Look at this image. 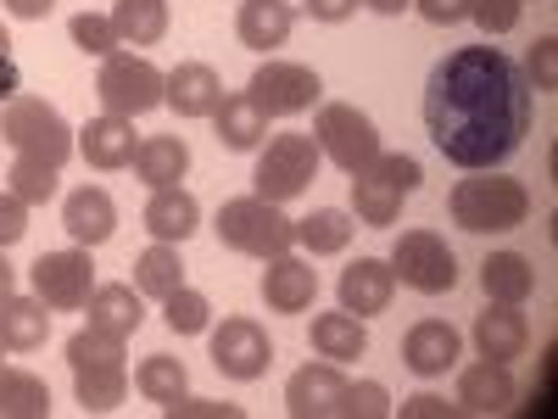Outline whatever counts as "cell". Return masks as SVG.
Listing matches in <instances>:
<instances>
[{
	"label": "cell",
	"mask_w": 558,
	"mask_h": 419,
	"mask_svg": "<svg viewBox=\"0 0 558 419\" xmlns=\"http://www.w3.org/2000/svg\"><path fill=\"white\" fill-rule=\"evenodd\" d=\"M140 184H151V191H162V184H179L184 173H191V146H184L179 134H151L134 146V163Z\"/></svg>",
	"instance_id": "obj_23"
},
{
	"label": "cell",
	"mask_w": 558,
	"mask_h": 419,
	"mask_svg": "<svg viewBox=\"0 0 558 419\" xmlns=\"http://www.w3.org/2000/svg\"><path fill=\"white\" fill-rule=\"evenodd\" d=\"M57 173H62V168H51V163L12 157V168H7V191H12V196H23L28 207H45V202L57 196Z\"/></svg>",
	"instance_id": "obj_36"
},
{
	"label": "cell",
	"mask_w": 558,
	"mask_h": 419,
	"mask_svg": "<svg viewBox=\"0 0 558 419\" xmlns=\"http://www.w3.org/2000/svg\"><path fill=\"white\" fill-rule=\"evenodd\" d=\"M84 308H89V324L118 336V342H129L140 324H146V297H140L134 286H96Z\"/></svg>",
	"instance_id": "obj_22"
},
{
	"label": "cell",
	"mask_w": 558,
	"mask_h": 419,
	"mask_svg": "<svg viewBox=\"0 0 558 419\" xmlns=\"http://www.w3.org/2000/svg\"><path fill=\"white\" fill-rule=\"evenodd\" d=\"M418 17L436 23V28H452V23H470V7L475 0H413Z\"/></svg>",
	"instance_id": "obj_44"
},
{
	"label": "cell",
	"mask_w": 558,
	"mask_h": 419,
	"mask_svg": "<svg viewBox=\"0 0 558 419\" xmlns=\"http://www.w3.org/2000/svg\"><path fill=\"white\" fill-rule=\"evenodd\" d=\"M402 202H408V191H402V184H391L380 168L352 173V213H357V224L391 229V224L402 218Z\"/></svg>",
	"instance_id": "obj_26"
},
{
	"label": "cell",
	"mask_w": 558,
	"mask_h": 419,
	"mask_svg": "<svg viewBox=\"0 0 558 419\" xmlns=\"http://www.w3.org/2000/svg\"><path fill=\"white\" fill-rule=\"evenodd\" d=\"M536 89L497 45H463L441 57L425 84V129L458 168H502L525 146Z\"/></svg>",
	"instance_id": "obj_1"
},
{
	"label": "cell",
	"mask_w": 558,
	"mask_h": 419,
	"mask_svg": "<svg viewBox=\"0 0 558 419\" xmlns=\"http://www.w3.org/2000/svg\"><path fill=\"white\" fill-rule=\"evenodd\" d=\"M23 236H28V202L12 196V191H0V252L17 247Z\"/></svg>",
	"instance_id": "obj_43"
},
{
	"label": "cell",
	"mask_w": 558,
	"mask_h": 419,
	"mask_svg": "<svg viewBox=\"0 0 558 419\" xmlns=\"http://www.w3.org/2000/svg\"><path fill=\"white\" fill-rule=\"evenodd\" d=\"M28 274H34V297L51 313H73V308L89 302V291H96V263H89V247L45 252Z\"/></svg>",
	"instance_id": "obj_10"
},
{
	"label": "cell",
	"mask_w": 558,
	"mask_h": 419,
	"mask_svg": "<svg viewBox=\"0 0 558 419\" xmlns=\"http://www.w3.org/2000/svg\"><path fill=\"white\" fill-rule=\"evenodd\" d=\"M184 286V263H179V247H168V241H157V247H146L134 258V291L140 297H173Z\"/></svg>",
	"instance_id": "obj_33"
},
{
	"label": "cell",
	"mask_w": 558,
	"mask_h": 419,
	"mask_svg": "<svg viewBox=\"0 0 558 419\" xmlns=\"http://www.w3.org/2000/svg\"><path fill=\"white\" fill-rule=\"evenodd\" d=\"M536 89H558V39L553 34H542L536 45H531V57H525V68H520Z\"/></svg>",
	"instance_id": "obj_41"
},
{
	"label": "cell",
	"mask_w": 558,
	"mask_h": 419,
	"mask_svg": "<svg viewBox=\"0 0 558 419\" xmlns=\"http://www.w3.org/2000/svg\"><path fill=\"white\" fill-rule=\"evenodd\" d=\"M341 392H347V375H341V363H307V369H296L291 375V386H286V408L296 414V419H330V414H341Z\"/></svg>",
	"instance_id": "obj_15"
},
{
	"label": "cell",
	"mask_w": 558,
	"mask_h": 419,
	"mask_svg": "<svg viewBox=\"0 0 558 419\" xmlns=\"http://www.w3.org/2000/svg\"><path fill=\"white\" fill-rule=\"evenodd\" d=\"M17 291V274H12V263H7V252H0V302H7Z\"/></svg>",
	"instance_id": "obj_50"
},
{
	"label": "cell",
	"mask_w": 558,
	"mask_h": 419,
	"mask_svg": "<svg viewBox=\"0 0 558 419\" xmlns=\"http://www.w3.org/2000/svg\"><path fill=\"white\" fill-rule=\"evenodd\" d=\"M12 51V34H7V23H0V57H7Z\"/></svg>",
	"instance_id": "obj_51"
},
{
	"label": "cell",
	"mask_w": 558,
	"mask_h": 419,
	"mask_svg": "<svg viewBox=\"0 0 558 419\" xmlns=\"http://www.w3.org/2000/svg\"><path fill=\"white\" fill-rule=\"evenodd\" d=\"M318 179V146L313 134H274L268 146H257V168H252V196L263 202H296L307 184Z\"/></svg>",
	"instance_id": "obj_6"
},
{
	"label": "cell",
	"mask_w": 558,
	"mask_h": 419,
	"mask_svg": "<svg viewBox=\"0 0 558 419\" xmlns=\"http://www.w3.org/2000/svg\"><path fill=\"white\" fill-rule=\"evenodd\" d=\"M196 224H202V202L184 191V184H162V191H151L146 202V229H151V241H191L196 236Z\"/></svg>",
	"instance_id": "obj_21"
},
{
	"label": "cell",
	"mask_w": 558,
	"mask_h": 419,
	"mask_svg": "<svg viewBox=\"0 0 558 419\" xmlns=\"http://www.w3.org/2000/svg\"><path fill=\"white\" fill-rule=\"evenodd\" d=\"M313 297H318V274H313L307 258H296V252L268 258V268H263V302H268V313H307Z\"/></svg>",
	"instance_id": "obj_14"
},
{
	"label": "cell",
	"mask_w": 558,
	"mask_h": 419,
	"mask_svg": "<svg viewBox=\"0 0 558 419\" xmlns=\"http://www.w3.org/2000/svg\"><path fill=\"white\" fill-rule=\"evenodd\" d=\"M68 34H73V45H78L84 57H112L118 45H123L107 12H78V17L68 23Z\"/></svg>",
	"instance_id": "obj_38"
},
{
	"label": "cell",
	"mask_w": 558,
	"mask_h": 419,
	"mask_svg": "<svg viewBox=\"0 0 558 419\" xmlns=\"http://www.w3.org/2000/svg\"><path fill=\"white\" fill-rule=\"evenodd\" d=\"M213 363L229 381H263L268 363H274V347L263 336V324L257 319H223L213 331Z\"/></svg>",
	"instance_id": "obj_11"
},
{
	"label": "cell",
	"mask_w": 558,
	"mask_h": 419,
	"mask_svg": "<svg viewBox=\"0 0 558 419\" xmlns=\"http://www.w3.org/2000/svg\"><path fill=\"white\" fill-rule=\"evenodd\" d=\"M391 274L408 291L441 297V291L458 286V258L436 229H408V236H397V247H391Z\"/></svg>",
	"instance_id": "obj_7"
},
{
	"label": "cell",
	"mask_w": 558,
	"mask_h": 419,
	"mask_svg": "<svg viewBox=\"0 0 558 419\" xmlns=\"http://www.w3.org/2000/svg\"><path fill=\"white\" fill-rule=\"evenodd\" d=\"M134 118H118V112H101V118H89L78 134H73V152L89 163V168H101V173H118L134 163Z\"/></svg>",
	"instance_id": "obj_12"
},
{
	"label": "cell",
	"mask_w": 558,
	"mask_h": 419,
	"mask_svg": "<svg viewBox=\"0 0 558 419\" xmlns=\"http://www.w3.org/2000/svg\"><path fill=\"white\" fill-rule=\"evenodd\" d=\"M107 17L123 45H157L168 34V0H112Z\"/></svg>",
	"instance_id": "obj_32"
},
{
	"label": "cell",
	"mask_w": 558,
	"mask_h": 419,
	"mask_svg": "<svg viewBox=\"0 0 558 419\" xmlns=\"http://www.w3.org/2000/svg\"><path fill=\"white\" fill-rule=\"evenodd\" d=\"M352 213H341V207H318V213H307L302 224H296V247H307L313 258H336V252H347L352 247Z\"/></svg>",
	"instance_id": "obj_34"
},
{
	"label": "cell",
	"mask_w": 558,
	"mask_h": 419,
	"mask_svg": "<svg viewBox=\"0 0 558 419\" xmlns=\"http://www.w3.org/2000/svg\"><path fill=\"white\" fill-rule=\"evenodd\" d=\"M7 12L23 17V23H39V17H51V12H57V0H7Z\"/></svg>",
	"instance_id": "obj_48"
},
{
	"label": "cell",
	"mask_w": 558,
	"mask_h": 419,
	"mask_svg": "<svg viewBox=\"0 0 558 419\" xmlns=\"http://www.w3.org/2000/svg\"><path fill=\"white\" fill-rule=\"evenodd\" d=\"M363 7H368V12H380V17H402L413 0H363Z\"/></svg>",
	"instance_id": "obj_49"
},
{
	"label": "cell",
	"mask_w": 558,
	"mask_h": 419,
	"mask_svg": "<svg viewBox=\"0 0 558 419\" xmlns=\"http://www.w3.org/2000/svg\"><path fill=\"white\" fill-rule=\"evenodd\" d=\"M45 336H51V308H45L39 297H7L0 302V347L7 352H34L45 347Z\"/></svg>",
	"instance_id": "obj_24"
},
{
	"label": "cell",
	"mask_w": 558,
	"mask_h": 419,
	"mask_svg": "<svg viewBox=\"0 0 558 419\" xmlns=\"http://www.w3.org/2000/svg\"><path fill=\"white\" fill-rule=\"evenodd\" d=\"M134 392L146 397V403H173V397H184L191 392V375H184V363L179 358H168V352H151L146 363L134 369Z\"/></svg>",
	"instance_id": "obj_35"
},
{
	"label": "cell",
	"mask_w": 558,
	"mask_h": 419,
	"mask_svg": "<svg viewBox=\"0 0 558 419\" xmlns=\"http://www.w3.org/2000/svg\"><path fill=\"white\" fill-rule=\"evenodd\" d=\"M520 7L525 0H475L470 17L481 23V34H508V28H520Z\"/></svg>",
	"instance_id": "obj_42"
},
{
	"label": "cell",
	"mask_w": 558,
	"mask_h": 419,
	"mask_svg": "<svg viewBox=\"0 0 558 419\" xmlns=\"http://www.w3.org/2000/svg\"><path fill=\"white\" fill-rule=\"evenodd\" d=\"M62 224H68V236L73 247H107L118 236V202L112 191H101V184H78V191L62 202Z\"/></svg>",
	"instance_id": "obj_13"
},
{
	"label": "cell",
	"mask_w": 558,
	"mask_h": 419,
	"mask_svg": "<svg viewBox=\"0 0 558 419\" xmlns=\"http://www.w3.org/2000/svg\"><path fill=\"white\" fill-rule=\"evenodd\" d=\"M458 408H463V414H508V408H514V375H508V363L481 358V363L463 369Z\"/></svg>",
	"instance_id": "obj_20"
},
{
	"label": "cell",
	"mask_w": 558,
	"mask_h": 419,
	"mask_svg": "<svg viewBox=\"0 0 558 419\" xmlns=\"http://www.w3.org/2000/svg\"><path fill=\"white\" fill-rule=\"evenodd\" d=\"M458 331H452V324L447 319H418L413 324V331L402 336V363L413 369V375H447V369L458 363Z\"/></svg>",
	"instance_id": "obj_17"
},
{
	"label": "cell",
	"mask_w": 558,
	"mask_h": 419,
	"mask_svg": "<svg viewBox=\"0 0 558 419\" xmlns=\"http://www.w3.org/2000/svg\"><path fill=\"white\" fill-rule=\"evenodd\" d=\"M481 291H486V302H514V308H525V297L536 291L531 258H520V252H492V258L481 263Z\"/></svg>",
	"instance_id": "obj_28"
},
{
	"label": "cell",
	"mask_w": 558,
	"mask_h": 419,
	"mask_svg": "<svg viewBox=\"0 0 558 419\" xmlns=\"http://www.w3.org/2000/svg\"><path fill=\"white\" fill-rule=\"evenodd\" d=\"M391 297H397V274H391V263H380V258H357V263L341 274V308L357 313V319L386 313Z\"/></svg>",
	"instance_id": "obj_18"
},
{
	"label": "cell",
	"mask_w": 558,
	"mask_h": 419,
	"mask_svg": "<svg viewBox=\"0 0 558 419\" xmlns=\"http://www.w3.org/2000/svg\"><path fill=\"white\" fill-rule=\"evenodd\" d=\"M452 414H463V408L447 403V397H430V392H418V397L402 403V419H452Z\"/></svg>",
	"instance_id": "obj_45"
},
{
	"label": "cell",
	"mask_w": 558,
	"mask_h": 419,
	"mask_svg": "<svg viewBox=\"0 0 558 419\" xmlns=\"http://www.w3.org/2000/svg\"><path fill=\"white\" fill-rule=\"evenodd\" d=\"M73 397L84 414H112L129 397V363H84L73 369Z\"/></svg>",
	"instance_id": "obj_29"
},
{
	"label": "cell",
	"mask_w": 558,
	"mask_h": 419,
	"mask_svg": "<svg viewBox=\"0 0 558 419\" xmlns=\"http://www.w3.org/2000/svg\"><path fill=\"white\" fill-rule=\"evenodd\" d=\"M162 319H168L173 336H202L207 319H213V302L202 291H191V286H179L173 297H162Z\"/></svg>",
	"instance_id": "obj_37"
},
{
	"label": "cell",
	"mask_w": 558,
	"mask_h": 419,
	"mask_svg": "<svg viewBox=\"0 0 558 419\" xmlns=\"http://www.w3.org/2000/svg\"><path fill=\"white\" fill-rule=\"evenodd\" d=\"M313 352L318 358H330V363H352L368 352V331H363V319L357 313H318L313 319Z\"/></svg>",
	"instance_id": "obj_30"
},
{
	"label": "cell",
	"mask_w": 558,
	"mask_h": 419,
	"mask_svg": "<svg viewBox=\"0 0 558 419\" xmlns=\"http://www.w3.org/2000/svg\"><path fill=\"white\" fill-rule=\"evenodd\" d=\"M218 101H223V79L207 62H179L173 73H162V107H173L179 118H213Z\"/></svg>",
	"instance_id": "obj_16"
},
{
	"label": "cell",
	"mask_w": 558,
	"mask_h": 419,
	"mask_svg": "<svg viewBox=\"0 0 558 419\" xmlns=\"http://www.w3.org/2000/svg\"><path fill=\"white\" fill-rule=\"evenodd\" d=\"M313 146H318V157H330L341 173H368L375 157H380V129L352 101H324L318 118H313Z\"/></svg>",
	"instance_id": "obj_5"
},
{
	"label": "cell",
	"mask_w": 558,
	"mask_h": 419,
	"mask_svg": "<svg viewBox=\"0 0 558 419\" xmlns=\"http://www.w3.org/2000/svg\"><path fill=\"white\" fill-rule=\"evenodd\" d=\"M218 241L229 252H246V258H279L296 247V224L279 213V202H263V196H235L218 207Z\"/></svg>",
	"instance_id": "obj_3"
},
{
	"label": "cell",
	"mask_w": 558,
	"mask_h": 419,
	"mask_svg": "<svg viewBox=\"0 0 558 419\" xmlns=\"http://www.w3.org/2000/svg\"><path fill=\"white\" fill-rule=\"evenodd\" d=\"M96 96H101L107 112H118V118H140V112L162 107V68L146 62V57H134V51H112V57H101Z\"/></svg>",
	"instance_id": "obj_8"
},
{
	"label": "cell",
	"mask_w": 558,
	"mask_h": 419,
	"mask_svg": "<svg viewBox=\"0 0 558 419\" xmlns=\"http://www.w3.org/2000/svg\"><path fill=\"white\" fill-rule=\"evenodd\" d=\"M447 213H452L458 229H470V236H502V229H520L531 218V191L508 173L470 168V179L452 184Z\"/></svg>",
	"instance_id": "obj_2"
},
{
	"label": "cell",
	"mask_w": 558,
	"mask_h": 419,
	"mask_svg": "<svg viewBox=\"0 0 558 419\" xmlns=\"http://www.w3.org/2000/svg\"><path fill=\"white\" fill-rule=\"evenodd\" d=\"M51 414V386L28 369L0 363V419H45Z\"/></svg>",
	"instance_id": "obj_31"
},
{
	"label": "cell",
	"mask_w": 558,
	"mask_h": 419,
	"mask_svg": "<svg viewBox=\"0 0 558 419\" xmlns=\"http://www.w3.org/2000/svg\"><path fill=\"white\" fill-rule=\"evenodd\" d=\"M341 414L347 419H386L391 414V397H386V386L380 381H347V392H341Z\"/></svg>",
	"instance_id": "obj_39"
},
{
	"label": "cell",
	"mask_w": 558,
	"mask_h": 419,
	"mask_svg": "<svg viewBox=\"0 0 558 419\" xmlns=\"http://www.w3.org/2000/svg\"><path fill=\"white\" fill-rule=\"evenodd\" d=\"M475 347L481 358H497V363H514L525 347H531V324L514 302H486V313H475Z\"/></svg>",
	"instance_id": "obj_19"
},
{
	"label": "cell",
	"mask_w": 558,
	"mask_h": 419,
	"mask_svg": "<svg viewBox=\"0 0 558 419\" xmlns=\"http://www.w3.org/2000/svg\"><path fill=\"white\" fill-rule=\"evenodd\" d=\"M17 96H23V68H17L12 51H7V57H0V107L17 101Z\"/></svg>",
	"instance_id": "obj_47"
},
{
	"label": "cell",
	"mask_w": 558,
	"mask_h": 419,
	"mask_svg": "<svg viewBox=\"0 0 558 419\" xmlns=\"http://www.w3.org/2000/svg\"><path fill=\"white\" fill-rule=\"evenodd\" d=\"M313 23H347L357 12V0H302Z\"/></svg>",
	"instance_id": "obj_46"
},
{
	"label": "cell",
	"mask_w": 558,
	"mask_h": 419,
	"mask_svg": "<svg viewBox=\"0 0 558 419\" xmlns=\"http://www.w3.org/2000/svg\"><path fill=\"white\" fill-rule=\"evenodd\" d=\"M162 414L168 419H246V408L241 403H213V397H173V403H162Z\"/></svg>",
	"instance_id": "obj_40"
},
{
	"label": "cell",
	"mask_w": 558,
	"mask_h": 419,
	"mask_svg": "<svg viewBox=\"0 0 558 419\" xmlns=\"http://www.w3.org/2000/svg\"><path fill=\"white\" fill-rule=\"evenodd\" d=\"M291 28H296V12L286 7V0H241L235 34H241V45H252V51H279V45L291 39Z\"/></svg>",
	"instance_id": "obj_25"
},
{
	"label": "cell",
	"mask_w": 558,
	"mask_h": 419,
	"mask_svg": "<svg viewBox=\"0 0 558 419\" xmlns=\"http://www.w3.org/2000/svg\"><path fill=\"white\" fill-rule=\"evenodd\" d=\"M0 352H7V347H0Z\"/></svg>",
	"instance_id": "obj_52"
},
{
	"label": "cell",
	"mask_w": 558,
	"mask_h": 419,
	"mask_svg": "<svg viewBox=\"0 0 558 419\" xmlns=\"http://www.w3.org/2000/svg\"><path fill=\"white\" fill-rule=\"evenodd\" d=\"M0 140L17 152V157H34V163H51L62 168L73 157V129L68 118L51 107V101H39V96H17L0 107Z\"/></svg>",
	"instance_id": "obj_4"
},
{
	"label": "cell",
	"mask_w": 558,
	"mask_h": 419,
	"mask_svg": "<svg viewBox=\"0 0 558 419\" xmlns=\"http://www.w3.org/2000/svg\"><path fill=\"white\" fill-rule=\"evenodd\" d=\"M213 129H218V146L223 152H257L263 134H268V118L257 112V101L241 89V96H223L213 107Z\"/></svg>",
	"instance_id": "obj_27"
},
{
	"label": "cell",
	"mask_w": 558,
	"mask_h": 419,
	"mask_svg": "<svg viewBox=\"0 0 558 419\" xmlns=\"http://www.w3.org/2000/svg\"><path fill=\"white\" fill-rule=\"evenodd\" d=\"M246 96L257 101L263 118H296V112L318 107L324 84H318V73L302 68V62H263V68L252 73V84H246Z\"/></svg>",
	"instance_id": "obj_9"
}]
</instances>
